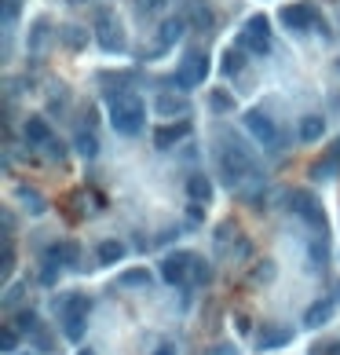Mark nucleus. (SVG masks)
<instances>
[{
  "label": "nucleus",
  "instance_id": "obj_21",
  "mask_svg": "<svg viewBox=\"0 0 340 355\" xmlns=\"http://www.w3.org/2000/svg\"><path fill=\"white\" fill-rule=\"evenodd\" d=\"M73 147H77V154H84V158H96L99 154V139L91 136V132H81L73 139Z\"/></svg>",
  "mask_w": 340,
  "mask_h": 355
},
{
  "label": "nucleus",
  "instance_id": "obj_26",
  "mask_svg": "<svg viewBox=\"0 0 340 355\" xmlns=\"http://www.w3.org/2000/svg\"><path fill=\"white\" fill-rule=\"evenodd\" d=\"M19 8H22V0H4V22L8 26L19 19Z\"/></svg>",
  "mask_w": 340,
  "mask_h": 355
},
{
  "label": "nucleus",
  "instance_id": "obj_25",
  "mask_svg": "<svg viewBox=\"0 0 340 355\" xmlns=\"http://www.w3.org/2000/svg\"><path fill=\"white\" fill-rule=\"evenodd\" d=\"M183 107H187V103H183V99H172V95H161V99H158V110H161V113H176V110H183Z\"/></svg>",
  "mask_w": 340,
  "mask_h": 355
},
{
  "label": "nucleus",
  "instance_id": "obj_17",
  "mask_svg": "<svg viewBox=\"0 0 340 355\" xmlns=\"http://www.w3.org/2000/svg\"><path fill=\"white\" fill-rule=\"evenodd\" d=\"M59 37H62V44H66L70 52H81V48L88 44V30L84 26H62Z\"/></svg>",
  "mask_w": 340,
  "mask_h": 355
},
{
  "label": "nucleus",
  "instance_id": "obj_3",
  "mask_svg": "<svg viewBox=\"0 0 340 355\" xmlns=\"http://www.w3.org/2000/svg\"><path fill=\"white\" fill-rule=\"evenodd\" d=\"M282 26L289 30V33H307V30H315L319 26V11L311 0H296V4H285L282 8Z\"/></svg>",
  "mask_w": 340,
  "mask_h": 355
},
{
  "label": "nucleus",
  "instance_id": "obj_22",
  "mask_svg": "<svg viewBox=\"0 0 340 355\" xmlns=\"http://www.w3.org/2000/svg\"><path fill=\"white\" fill-rule=\"evenodd\" d=\"M48 30H51V22H48V19H37V22H33V33H30V48H33V52H41V48H44Z\"/></svg>",
  "mask_w": 340,
  "mask_h": 355
},
{
  "label": "nucleus",
  "instance_id": "obj_34",
  "mask_svg": "<svg viewBox=\"0 0 340 355\" xmlns=\"http://www.w3.org/2000/svg\"><path fill=\"white\" fill-rule=\"evenodd\" d=\"M337 70H340V59H337Z\"/></svg>",
  "mask_w": 340,
  "mask_h": 355
},
{
  "label": "nucleus",
  "instance_id": "obj_23",
  "mask_svg": "<svg viewBox=\"0 0 340 355\" xmlns=\"http://www.w3.org/2000/svg\"><path fill=\"white\" fill-rule=\"evenodd\" d=\"M121 286H147L150 282V275H147V268H132V271H125L121 278H117Z\"/></svg>",
  "mask_w": 340,
  "mask_h": 355
},
{
  "label": "nucleus",
  "instance_id": "obj_11",
  "mask_svg": "<svg viewBox=\"0 0 340 355\" xmlns=\"http://www.w3.org/2000/svg\"><path fill=\"white\" fill-rule=\"evenodd\" d=\"M26 143H33V147H48L51 143V125L44 121V118H37V113H33V118H26Z\"/></svg>",
  "mask_w": 340,
  "mask_h": 355
},
{
  "label": "nucleus",
  "instance_id": "obj_27",
  "mask_svg": "<svg viewBox=\"0 0 340 355\" xmlns=\"http://www.w3.org/2000/svg\"><path fill=\"white\" fill-rule=\"evenodd\" d=\"M15 326H19V329L37 326V311H19V315H15Z\"/></svg>",
  "mask_w": 340,
  "mask_h": 355
},
{
  "label": "nucleus",
  "instance_id": "obj_5",
  "mask_svg": "<svg viewBox=\"0 0 340 355\" xmlns=\"http://www.w3.org/2000/svg\"><path fill=\"white\" fill-rule=\"evenodd\" d=\"M289 209L296 212L304 224H311L315 231H325V212H322V201L311 194V191H293L289 194Z\"/></svg>",
  "mask_w": 340,
  "mask_h": 355
},
{
  "label": "nucleus",
  "instance_id": "obj_10",
  "mask_svg": "<svg viewBox=\"0 0 340 355\" xmlns=\"http://www.w3.org/2000/svg\"><path fill=\"white\" fill-rule=\"evenodd\" d=\"M187 132H190V125H187V121L161 125V129L154 132V147H158V150H168V147H176V143H179V139L187 136Z\"/></svg>",
  "mask_w": 340,
  "mask_h": 355
},
{
  "label": "nucleus",
  "instance_id": "obj_4",
  "mask_svg": "<svg viewBox=\"0 0 340 355\" xmlns=\"http://www.w3.org/2000/svg\"><path fill=\"white\" fill-rule=\"evenodd\" d=\"M208 73V52H202V48H190L187 55H183L179 70H176V84L179 88H198L205 81Z\"/></svg>",
  "mask_w": 340,
  "mask_h": 355
},
{
  "label": "nucleus",
  "instance_id": "obj_32",
  "mask_svg": "<svg viewBox=\"0 0 340 355\" xmlns=\"http://www.w3.org/2000/svg\"><path fill=\"white\" fill-rule=\"evenodd\" d=\"M15 345H19L15 329H4V352H15Z\"/></svg>",
  "mask_w": 340,
  "mask_h": 355
},
{
  "label": "nucleus",
  "instance_id": "obj_8",
  "mask_svg": "<svg viewBox=\"0 0 340 355\" xmlns=\"http://www.w3.org/2000/svg\"><path fill=\"white\" fill-rule=\"evenodd\" d=\"M245 129H249V136L256 139V143L278 147V125H274L264 110H249V113H245Z\"/></svg>",
  "mask_w": 340,
  "mask_h": 355
},
{
  "label": "nucleus",
  "instance_id": "obj_20",
  "mask_svg": "<svg viewBox=\"0 0 340 355\" xmlns=\"http://www.w3.org/2000/svg\"><path fill=\"white\" fill-rule=\"evenodd\" d=\"M208 107H213L216 113H227V110H234V95L227 92V88H213V92H208Z\"/></svg>",
  "mask_w": 340,
  "mask_h": 355
},
{
  "label": "nucleus",
  "instance_id": "obj_18",
  "mask_svg": "<svg viewBox=\"0 0 340 355\" xmlns=\"http://www.w3.org/2000/svg\"><path fill=\"white\" fill-rule=\"evenodd\" d=\"M187 194H190V201H202V206H205V201L213 198V183H208L205 176H190V180H187Z\"/></svg>",
  "mask_w": 340,
  "mask_h": 355
},
{
  "label": "nucleus",
  "instance_id": "obj_24",
  "mask_svg": "<svg viewBox=\"0 0 340 355\" xmlns=\"http://www.w3.org/2000/svg\"><path fill=\"white\" fill-rule=\"evenodd\" d=\"M62 322V334H66L70 340H81L84 337V322L88 319H59Z\"/></svg>",
  "mask_w": 340,
  "mask_h": 355
},
{
  "label": "nucleus",
  "instance_id": "obj_19",
  "mask_svg": "<svg viewBox=\"0 0 340 355\" xmlns=\"http://www.w3.org/2000/svg\"><path fill=\"white\" fill-rule=\"evenodd\" d=\"M242 70H245V48H227L224 73H227V78H234V73H242Z\"/></svg>",
  "mask_w": 340,
  "mask_h": 355
},
{
  "label": "nucleus",
  "instance_id": "obj_16",
  "mask_svg": "<svg viewBox=\"0 0 340 355\" xmlns=\"http://www.w3.org/2000/svg\"><path fill=\"white\" fill-rule=\"evenodd\" d=\"M183 33H187V19H179V15H176V19H165V22H161V30H158V37H161V48L176 44Z\"/></svg>",
  "mask_w": 340,
  "mask_h": 355
},
{
  "label": "nucleus",
  "instance_id": "obj_14",
  "mask_svg": "<svg viewBox=\"0 0 340 355\" xmlns=\"http://www.w3.org/2000/svg\"><path fill=\"white\" fill-rule=\"evenodd\" d=\"M125 257V246L117 242V238H102V242L96 246V260L102 264V268H110V264H117Z\"/></svg>",
  "mask_w": 340,
  "mask_h": 355
},
{
  "label": "nucleus",
  "instance_id": "obj_2",
  "mask_svg": "<svg viewBox=\"0 0 340 355\" xmlns=\"http://www.w3.org/2000/svg\"><path fill=\"white\" fill-rule=\"evenodd\" d=\"M238 48H245V52H253V55H267L271 52V22H267V15H249L245 19Z\"/></svg>",
  "mask_w": 340,
  "mask_h": 355
},
{
  "label": "nucleus",
  "instance_id": "obj_7",
  "mask_svg": "<svg viewBox=\"0 0 340 355\" xmlns=\"http://www.w3.org/2000/svg\"><path fill=\"white\" fill-rule=\"evenodd\" d=\"M194 260H198V257H194V253H187V249H183V253H168V257L161 260V278H165L168 286L187 282L190 271H194Z\"/></svg>",
  "mask_w": 340,
  "mask_h": 355
},
{
  "label": "nucleus",
  "instance_id": "obj_35",
  "mask_svg": "<svg viewBox=\"0 0 340 355\" xmlns=\"http://www.w3.org/2000/svg\"><path fill=\"white\" fill-rule=\"evenodd\" d=\"M77 4H81V0H77Z\"/></svg>",
  "mask_w": 340,
  "mask_h": 355
},
{
  "label": "nucleus",
  "instance_id": "obj_13",
  "mask_svg": "<svg viewBox=\"0 0 340 355\" xmlns=\"http://www.w3.org/2000/svg\"><path fill=\"white\" fill-rule=\"evenodd\" d=\"M296 136L304 139V143H315V139H322V136H325V121L319 118V113H307V118H300Z\"/></svg>",
  "mask_w": 340,
  "mask_h": 355
},
{
  "label": "nucleus",
  "instance_id": "obj_29",
  "mask_svg": "<svg viewBox=\"0 0 340 355\" xmlns=\"http://www.w3.org/2000/svg\"><path fill=\"white\" fill-rule=\"evenodd\" d=\"M256 278H260V282H271V278H274V264H271V260H264V264L256 268Z\"/></svg>",
  "mask_w": 340,
  "mask_h": 355
},
{
  "label": "nucleus",
  "instance_id": "obj_9",
  "mask_svg": "<svg viewBox=\"0 0 340 355\" xmlns=\"http://www.w3.org/2000/svg\"><path fill=\"white\" fill-rule=\"evenodd\" d=\"M48 268L51 271H62V268H77V260H81V249H77V242H59L48 249Z\"/></svg>",
  "mask_w": 340,
  "mask_h": 355
},
{
  "label": "nucleus",
  "instance_id": "obj_1",
  "mask_svg": "<svg viewBox=\"0 0 340 355\" xmlns=\"http://www.w3.org/2000/svg\"><path fill=\"white\" fill-rule=\"evenodd\" d=\"M143 121H147V107H143V99L132 95V92H117L110 99V125L121 136H136L143 129Z\"/></svg>",
  "mask_w": 340,
  "mask_h": 355
},
{
  "label": "nucleus",
  "instance_id": "obj_30",
  "mask_svg": "<svg viewBox=\"0 0 340 355\" xmlns=\"http://www.w3.org/2000/svg\"><path fill=\"white\" fill-rule=\"evenodd\" d=\"M194 22H198V30L213 26V11H208V8H198V15H194Z\"/></svg>",
  "mask_w": 340,
  "mask_h": 355
},
{
  "label": "nucleus",
  "instance_id": "obj_28",
  "mask_svg": "<svg viewBox=\"0 0 340 355\" xmlns=\"http://www.w3.org/2000/svg\"><path fill=\"white\" fill-rule=\"evenodd\" d=\"M208 275H213V271H208V264L194 260V282H208Z\"/></svg>",
  "mask_w": 340,
  "mask_h": 355
},
{
  "label": "nucleus",
  "instance_id": "obj_31",
  "mask_svg": "<svg viewBox=\"0 0 340 355\" xmlns=\"http://www.w3.org/2000/svg\"><path fill=\"white\" fill-rule=\"evenodd\" d=\"M150 355H179V352H176V345H172V340H161V345L154 348Z\"/></svg>",
  "mask_w": 340,
  "mask_h": 355
},
{
  "label": "nucleus",
  "instance_id": "obj_6",
  "mask_svg": "<svg viewBox=\"0 0 340 355\" xmlns=\"http://www.w3.org/2000/svg\"><path fill=\"white\" fill-rule=\"evenodd\" d=\"M96 37H99V48H102V52H125V48H128L121 22H117L114 15H107V11L96 19Z\"/></svg>",
  "mask_w": 340,
  "mask_h": 355
},
{
  "label": "nucleus",
  "instance_id": "obj_15",
  "mask_svg": "<svg viewBox=\"0 0 340 355\" xmlns=\"http://www.w3.org/2000/svg\"><path fill=\"white\" fill-rule=\"evenodd\" d=\"M293 340V329L289 326H271L267 334H260V352H271V348H282Z\"/></svg>",
  "mask_w": 340,
  "mask_h": 355
},
{
  "label": "nucleus",
  "instance_id": "obj_33",
  "mask_svg": "<svg viewBox=\"0 0 340 355\" xmlns=\"http://www.w3.org/2000/svg\"><path fill=\"white\" fill-rule=\"evenodd\" d=\"M77 355H96V352H91V348H81V352H77Z\"/></svg>",
  "mask_w": 340,
  "mask_h": 355
},
{
  "label": "nucleus",
  "instance_id": "obj_12",
  "mask_svg": "<svg viewBox=\"0 0 340 355\" xmlns=\"http://www.w3.org/2000/svg\"><path fill=\"white\" fill-rule=\"evenodd\" d=\"M333 308H337V300H315L307 308V315H304V326L307 329H319V326H325L333 319Z\"/></svg>",
  "mask_w": 340,
  "mask_h": 355
}]
</instances>
